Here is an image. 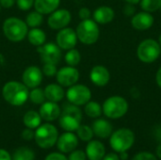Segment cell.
Segmentation results:
<instances>
[{
    "mask_svg": "<svg viewBox=\"0 0 161 160\" xmlns=\"http://www.w3.org/2000/svg\"><path fill=\"white\" fill-rule=\"evenodd\" d=\"M2 95L6 102L14 107L23 106L29 97L28 88L18 81H8L2 89Z\"/></svg>",
    "mask_w": 161,
    "mask_h": 160,
    "instance_id": "1",
    "label": "cell"
},
{
    "mask_svg": "<svg viewBox=\"0 0 161 160\" xmlns=\"http://www.w3.org/2000/svg\"><path fill=\"white\" fill-rule=\"evenodd\" d=\"M136 141L135 133L126 127L119 128L112 132L109 137V145L111 149L119 154L129 151Z\"/></svg>",
    "mask_w": 161,
    "mask_h": 160,
    "instance_id": "2",
    "label": "cell"
},
{
    "mask_svg": "<svg viewBox=\"0 0 161 160\" xmlns=\"http://www.w3.org/2000/svg\"><path fill=\"white\" fill-rule=\"evenodd\" d=\"M128 108V102L120 95H113L107 98L102 106L103 114L110 120L123 118L127 113Z\"/></svg>",
    "mask_w": 161,
    "mask_h": 160,
    "instance_id": "3",
    "label": "cell"
},
{
    "mask_svg": "<svg viewBox=\"0 0 161 160\" xmlns=\"http://www.w3.org/2000/svg\"><path fill=\"white\" fill-rule=\"evenodd\" d=\"M82 111L73 104L65 105L59 115V125L67 132H75L81 124Z\"/></svg>",
    "mask_w": 161,
    "mask_h": 160,
    "instance_id": "4",
    "label": "cell"
},
{
    "mask_svg": "<svg viewBox=\"0 0 161 160\" xmlns=\"http://www.w3.org/2000/svg\"><path fill=\"white\" fill-rule=\"evenodd\" d=\"M3 32L8 41L18 42L26 37L28 26L25 22L17 17H9L3 23Z\"/></svg>",
    "mask_w": 161,
    "mask_h": 160,
    "instance_id": "5",
    "label": "cell"
},
{
    "mask_svg": "<svg viewBox=\"0 0 161 160\" xmlns=\"http://www.w3.org/2000/svg\"><path fill=\"white\" fill-rule=\"evenodd\" d=\"M76 36L80 42L91 45L95 43L100 36L98 24L93 19L81 20L76 27Z\"/></svg>",
    "mask_w": 161,
    "mask_h": 160,
    "instance_id": "6",
    "label": "cell"
},
{
    "mask_svg": "<svg viewBox=\"0 0 161 160\" xmlns=\"http://www.w3.org/2000/svg\"><path fill=\"white\" fill-rule=\"evenodd\" d=\"M161 54V46L158 41L154 39H145L140 42L137 47V57L143 63L155 62Z\"/></svg>",
    "mask_w": 161,
    "mask_h": 160,
    "instance_id": "7",
    "label": "cell"
},
{
    "mask_svg": "<svg viewBox=\"0 0 161 160\" xmlns=\"http://www.w3.org/2000/svg\"><path fill=\"white\" fill-rule=\"evenodd\" d=\"M58 132L56 126L51 124H43L36 128L35 142L42 149L52 148L58 141Z\"/></svg>",
    "mask_w": 161,
    "mask_h": 160,
    "instance_id": "8",
    "label": "cell"
},
{
    "mask_svg": "<svg viewBox=\"0 0 161 160\" xmlns=\"http://www.w3.org/2000/svg\"><path fill=\"white\" fill-rule=\"evenodd\" d=\"M66 97L70 104L79 106H85L92 99L91 90L82 84H75L69 87L66 91Z\"/></svg>",
    "mask_w": 161,
    "mask_h": 160,
    "instance_id": "9",
    "label": "cell"
},
{
    "mask_svg": "<svg viewBox=\"0 0 161 160\" xmlns=\"http://www.w3.org/2000/svg\"><path fill=\"white\" fill-rule=\"evenodd\" d=\"M37 51L40 54L41 59L44 63H53L57 65L60 60L61 51L57 43H43L42 45L38 46Z\"/></svg>",
    "mask_w": 161,
    "mask_h": 160,
    "instance_id": "10",
    "label": "cell"
},
{
    "mask_svg": "<svg viewBox=\"0 0 161 160\" xmlns=\"http://www.w3.org/2000/svg\"><path fill=\"white\" fill-rule=\"evenodd\" d=\"M71 20L72 15L69 10L65 8H57L52 13H50V16L47 20V24L52 29L60 30L66 27L70 24Z\"/></svg>",
    "mask_w": 161,
    "mask_h": 160,
    "instance_id": "11",
    "label": "cell"
},
{
    "mask_svg": "<svg viewBox=\"0 0 161 160\" xmlns=\"http://www.w3.org/2000/svg\"><path fill=\"white\" fill-rule=\"evenodd\" d=\"M77 36L75 30L71 27H64L57 34V44L60 49L70 50L75 48L77 43Z\"/></svg>",
    "mask_w": 161,
    "mask_h": 160,
    "instance_id": "12",
    "label": "cell"
},
{
    "mask_svg": "<svg viewBox=\"0 0 161 160\" xmlns=\"http://www.w3.org/2000/svg\"><path fill=\"white\" fill-rule=\"evenodd\" d=\"M79 72L75 67L66 66L58 71L56 76L58 83L62 87H71L77 83L79 79Z\"/></svg>",
    "mask_w": 161,
    "mask_h": 160,
    "instance_id": "13",
    "label": "cell"
},
{
    "mask_svg": "<svg viewBox=\"0 0 161 160\" xmlns=\"http://www.w3.org/2000/svg\"><path fill=\"white\" fill-rule=\"evenodd\" d=\"M57 147L62 154L73 152L78 146V138L73 132H65L58 138Z\"/></svg>",
    "mask_w": 161,
    "mask_h": 160,
    "instance_id": "14",
    "label": "cell"
},
{
    "mask_svg": "<svg viewBox=\"0 0 161 160\" xmlns=\"http://www.w3.org/2000/svg\"><path fill=\"white\" fill-rule=\"evenodd\" d=\"M42 72L37 66H29L27 67L22 75L23 83L28 89L37 88L42 81Z\"/></svg>",
    "mask_w": 161,
    "mask_h": 160,
    "instance_id": "15",
    "label": "cell"
},
{
    "mask_svg": "<svg viewBox=\"0 0 161 160\" xmlns=\"http://www.w3.org/2000/svg\"><path fill=\"white\" fill-rule=\"evenodd\" d=\"M155 18L152 13L147 11H140L135 13L131 18V25L139 31H144L153 26Z\"/></svg>",
    "mask_w": 161,
    "mask_h": 160,
    "instance_id": "16",
    "label": "cell"
},
{
    "mask_svg": "<svg viewBox=\"0 0 161 160\" xmlns=\"http://www.w3.org/2000/svg\"><path fill=\"white\" fill-rule=\"evenodd\" d=\"M90 79L95 86L105 87L110 80V73L107 67L103 65H96L91 70Z\"/></svg>",
    "mask_w": 161,
    "mask_h": 160,
    "instance_id": "17",
    "label": "cell"
},
{
    "mask_svg": "<svg viewBox=\"0 0 161 160\" xmlns=\"http://www.w3.org/2000/svg\"><path fill=\"white\" fill-rule=\"evenodd\" d=\"M94 136L99 139H108L113 132V126L111 123L103 118H97L92 125Z\"/></svg>",
    "mask_w": 161,
    "mask_h": 160,
    "instance_id": "18",
    "label": "cell"
},
{
    "mask_svg": "<svg viewBox=\"0 0 161 160\" xmlns=\"http://www.w3.org/2000/svg\"><path fill=\"white\" fill-rule=\"evenodd\" d=\"M60 112L61 111L59 106L57 103L51 101L43 102L39 111L42 119L46 122H52L57 120L58 118H59Z\"/></svg>",
    "mask_w": 161,
    "mask_h": 160,
    "instance_id": "19",
    "label": "cell"
},
{
    "mask_svg": "<svg viewBox=\"0 0 161 160\" xmlns=\"http://www.w3.org/2000/svg\"><path fill=\"white\" fill-rule=\"evenodd\" d=\"M89 160H102L106 155V147L100 141H90L85 150Z\"/></svg>",
    "mask_w": 161,
    "mask_h": 160,
    "instance_id": "20",
    "label": "cell"
},
{
    "mask_svg": "<svg viewBox=\"0 0 161 160\" xmlns=\"http://www.w3.org/2000/svg\"><path fill=\"white\" fill-rule=\"evenodd\" d=\"M93 20L99 25H107L113 21L115 17V12L111 7L100 6L98 7L92 14Z\"/></svg>",
    "mask_w": 161,
    "mask_h": 160,
    "instance_id": "21",
    "label": "cell"
},
{
    "mask_svg": "<svg viewBox=\"0 0 161 160\" xmlns=\"http://www.w3.org/2000/svg\"><path fill=\"white\" fill-rule=\"evenodd\" d=\"M43 91H44L45 98L51 102L58 103V102L61 101L63 99V97L65 96L64 90H63L62 86H60L59 84H54V83L49 84L45 87V89Z\"/></svg>",
    "mask_w": 161,
    "mask_h": 160,
    "instance_id": "22",
    "label": "cell"
},
{
    "mask_svg": "<svg viewBox=\"0 0 161 160\" xmlns=\"http://www.w3.org/2000/svg\"><path fill=\"white\" fill-rule=\"evenodd\" d=\"M60 0H35L34 7L35 9L43 14H50L56 10L59 6Z\"/></svg>",
    "mask_w": 161,
    "mask_h": 160,
    "instance_id": "23",
    "label": "cell"
},
{
    "mask_svg": "<svg viewBox=\"0 0 161 160\" xmlns=\"http://www.w3.org/2000/svg\"><path fill=\"white\" fill-rule=\"evenodd\" d=\"M23 123L25 125V127L30 129H36L41 125L42 123V117L40 113L34 110L27 111L23 118Z\"/></svg>",
    "mask_w": 161,
    "mask_h": 160,
    "instance_id": "24",
    "label": "cell"
},
{
    "mask_svg": "<svg viewBox=\"0 0 161 160\" xmlns=\"http://www.w3.org/2000/svg\"><path fill=\"white\" fill-rule=\"evenodd\" d=\"M27 39H28V41L34 45V46H41L42 45L44 42H45V40H46V34L43 32V30L38 28V27H35V28H32L30 31L27 32Z\"/></svg>",
    "mask_w": 161,
    "mask_h": 160,
    "instance_id": "25",
    "label": "cell"
},
{
    "mask_svg": "<svg viewBox=\"0 0 161 160\" xmlns=\"http://www.w3.org/2000/svg\"><path fill=\"white\" fill-rule=\"evenodd\" d=\"M84 112L85 114L90 117V118H93V119H97L100 118L101 115L103 114V109H102V106L95 101H89L84 108Z\"/></svg>",
    "mask_w": 161,
    "mask_h": 160,
    "instance_id": "26",
    "label": "cell"
},
{
    "mask_svg": "<svg viewBox=\"0 0 161 160\" xmlns=\"http://www.w3.org/2000/svg\"><path fill=\"white\" fill-rule=\"evenodd\" d=\"M11 158L12 160H34L35 154L27 147H20L13 153Z\"/></svg>",
    "mask_w": 161,
    "mask_h": 160,
    "instance_id": "27",
    "label": "cell"
},
{
    "mask_svg": "<svg viewBox=\"0 0 161 160\" xmlns=\"http://www.w3.org/2000/svg\"><path fill=\"white\" fill-rule=\"evenodd\" d=\"M76 136L77 138L85 142H89L92 140L94 134L92 131V128L86 124H80L79 127L76 129Z\"/></svg>",
    "mask_w": 161,
    "mask_h": 160,
    "instance_id": "28",
    "label": "cell"
},
{
    "mask_svg": "<svg viewBox=\"0 0 161 160\" xmlns=\"http://www.w3.org/2000/svg\"><path fill=\"white\" fill-rule=\"evenodd\" d=\"M42 22H43V16L42 13L38 12L37 10L28 13L25 19V23L27 26H30L32 28L39 27L42 24Z\"/></svg>",
    "mask_w": 161,
    "mask_h": 160,
    "instance_id": "29",
    "label": "cell"
},
{
    "mask_svg": "<svg viewBox=\"0 0 161 160\" xmlns=\"http://www.w3.org/2000/svg\"><path fill=\"white\" fill-rule=\"evenodd\" d=\"M81 60V55L79 51L75 48L68 50V52L65 54V61L68 64V66L75 67L80 63Z\"/></svg>",
    "mask_w": 161,
    "mask_h": 160,
    "instance_id": "30",
    "label": "cell"
},
{
    "mask_svg": "<svg viewBox=\"0 0 161 160\" xmlns=\"http://www.w3.org/2000/svg\"><path fill=\"white\" fill-rule=\"evenodd\" d=\"M161 0H141L140 6L143 11L147 12H156L159 10Z\"/></svg>",
    "mask_w": 161,
    "mask_h": 160,
    "instance_id": "31",
    "label": "cell"
},
{
    "mask_svg": "<svg viewBox=\"0 0 161 160\" xmlns=\"http://www.w3.org/2000/svg\"><path fill=\"white\" fill-rule=\"evenodd\" d=\"M28 99H30V101L33 104L36 105H42L44 101H45V94H44V91L41 88H34L32 89V91L29 92V97Z\"/></svg>",
    "mask_w": 161,
    "mask_h": 160,
    "instance_id": "32",
    "label": "cell"
},
{
    "mask_svg": "<svg viewBox=\"0 0 161 160\" xmlns=\"http://www.w3.org/2000/svg\"><path fill=\"white\" fill-rule=\"evenodd\" d=\"M131 160H158L157 156L151 152L142 151L140 153H137Z\"/></svg>",
    "mask_w": 161,
    "mask_h": 160,
    "instance_id": "33",
    "label": "cell"
},
{
    "mask_svg": "<svg viewBox=\"0 0 161 160\" xmlns=\"http://www.w3.org/2000/svg\"><path fill=\"white\" fill-rule=\"evenodd\" d=\"M42 72V74H45L46 76L52 77V76L56 75L57 73H58L57 65H56V64H53V63H44Z\"/></svg>",
    "mask_w": 161,
    "mask_h": 160,
    "instance_id": "34",
    "label": "cell"
},
{
    "mask_svg": "<svg viewBox=\"0 0 161 160\" xmlns=\"http://www.w3.org/2000/svg\"><path fill=\"white\" fill-rule=\"evenodd\" d=\"M68 160H87V156L84 151L75 149L70 153Z\"/></svg>",
    "mask_w": 161,
    "mask_h": 160,
    "instance_id": "35",
    "label": "cell"
},
{
    "mask_svg": "<svg viewBox=\"0 0 161 160\" xmlns=\"http://www.w3.org/2000/svg\"><path fill=\"white\" fill-rule=\"evenodd\" d=\"M35 0H16V4L21 10H28L34 6Z\"/></svg>",
    "mask_w": 161,
    "mask_h": 160,
    "instance_id": "36",
    "label": "cell"
},
{
    "mask_svg": "<svg viewBox=\"0 0 161 160\" xmlns=\"http://www.w3.org/2000/svg\"><path fill=\"white\" fill-rule=\"evenodd\" d=\"M134 6H135V5H133V4L126 3L125 6H124V8H123V12H124V14L126 15V16H131V17H132V16L135 14V10H136V8H135Z\"/></svg>",
    "mask_w": 161,
    "mask_h": 160,
    "instance_id": "37",
    "label": "cell"
},
{
    "mask_svg": "<svg viewBox=\"0 0 161 160\" xmlns=\"http://www.w3.org/2000/svg\"><path fill=\"white\" fill-rule=\"evenodd\" d=\"M78 16L81 20H87V19H90L91 16H92V12L90 10L89 8H86V7H83L79 9L78 11Z\"/></svg>",
    "mask_w": 161,
    "mask_h": 160,
    "instance_id": "38",
    "label": "cell"
},
{
    "mask_svg": "<svg viewBox=\"0 0 161 160\" xmlns=\"http://www.w3.org/2000/svg\"><path fill=\"white\" fill-rule=\"evenodd\" d=\"M22 138L25 140V141H31L34 139L35 137V132H33V129H30V128H25V130H23L22 134H21Z\"/></svg>",
    "mask_w": 161,
    "mask_h": 160,
    "instance_id": "39",
    "label": "cell"
},
{
    "mask_svg": "<svg viewBox=\"0 0 161 160\" xmlns=\"http://www.w3.org/2000/svg\"><path fill=\"white\" fill-rule=\"evenodd\" d=\"M44 160H68V157H66L62 153H51Z\"/></svg>",
    "mask_w": 161,
    "mask_h": 160,
    "instance_id": "40",
    "label": "cell"
},
{
    "mask_svg": "<svg viewBox=\"0 0 161 160\" xmlns=\"http://www.w3.org/2000/svg\"><path fill=\"white\" fill-rule=\"evenodd\" d=\"M15 2L16 0H0V5L5 8H11L15 4Z\"/></svg>",
    "mask_w": 161,
    "mask_h": 160,
    "instance_id": "41",
    "label": "cell"
},
{
    "mask_svg": "<svg viewBox=\"0 0 161 160\" xmlns=\"http://www.w3.org/2000/svg\"><path fill=\"white\" fill-rule=\"evenodd\" d=\"M102 160H120V157H119V155L114 152V153L106 154Z\"/></svg>",
    "mask_w": 161,
    "mask_h": 160,
    "instance_id": "42",
    "label": "cell"
},
{
    "mask_svg": "<svg viewBox=\"0 0 161 160\" xmlns=\"http://www.w3.org/2000/svg\"><path fill=\"white\" fill-rule=\"evenodd\" d=\"M0 160H12V158L8 151L4 149H0Z\"/></svg>",
    "mask_w": 161,
    "mask_h": 160,
    "instance_id": "43",
    "label": "cell"
},
{
    "mask_svg": "<svg viewBox=\"0 0 161 160\" xmlns=\"http://www.w3.org/2000/svg\"><path fill=\"white\" fill-rule=\"evenodd\" d=\"M156 82L158 84V86L161 89V67L158 70L157 74H156Z\"/></svg>",
    "mask_w": 161,
    "mask_h": 160,
    "instance_id": "44",
    "label": "cell"
},
{
    "mask_svg": "<svg viewBox=\"0 0 161 160\" xmlns=\"http://www.w3.org/2000/svg\"><path fill=\"white\" fill-rule=\"evenodd\" d=\"M118 155H119L120 160L128 159V153H127V152H122V153H119Z\"/></svg>",
    "mask_w": 161,
    "mask_h": 160,
    "instance_id": "45",
    "label": "cell"
},
{
    "mask_svg": "<svg viewBox=\"0 0 161 160\" xmlns=\"http://www.w3.org/2000/svg\"><path fill=\"white\" fill-rule=\"evenodd\" d=\"M155 136H156V138L158 140V141H159V143L161 142V126L159 127H158L157 129H156V133H155Z\"/></svg>",
    "mask_w": 161,
    "mask_h": 160,
    "instance_id": "46",
    "label": "cell"
},
{
    "mask_svg": "<svg viewBox=\"0 0 161 160\" xmlns=\"http://www.w3.org/2000/svg\"><path fill=\"white\" fill-rule=\"evenodd\" d=\"M156 156L158 159H161V142L158 145V147L156 149Z\"/></svg>",
    "mask_w": 161,
    "mask_h": 160,
    "instance_id": "47",
    "label": "cell"
},
{
    "mask_svg": "<svg viewBox=\"0 0 161 160\" xmlns=\"http://www.w3.org/2000/svg\"><path fill=\"white\" fill-rule=\"evenodd\" d=\"M126 3H129V4H133V5H137V4H140L141 0H125Z\"/></svg>",
    "mask_w": 161,
    "mask_h": 160,
    "instance_id": "48",
    "label": "cell"
},
{
    "mask_svg": "<svg viewBox=\"0 0 161 160\" xmlns=\"http://www.w3.org/2000/svg\"><path fill=\"white\" fill-rule=\"evenodd\" d=\"M158 43L160 44V46H161V33H160V35H159V37H158Z\"/></svg>",
    "mask_w": 161,
    "mask_h": 160,
    "instance_id": "49",
    "label": "cell"
},
{
    "mask_svg": "<svg viewBox=\"0 0 161 160\" xmlns=\"http://www.w3.org/2000/svg\"><path fill=\"white\" fill-rule=\"evenodd\" d=\"M159 10L161 11V2H160V7H159Z\"/></svg>",
    "mask_w": 161,
    "mask_h": 160,
    "instance_id": "50",
    "label": "cell"
},
{
    "mask_svg": "<svg viewBox=\"0 0 161 160\" xmlns=\"http://www.w3.org/2000/svg\"><path fill=\"white\" fill-rule=\"evenodd\" d=\"M0 8H1V5H0ZM0 9H1V8H0Z\"/></svg>",
    "mask_w": 161,
    "mask_h": 160,
    "instance_id": "51",
    "label": "cell"
}]
</instances>
